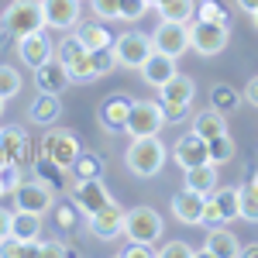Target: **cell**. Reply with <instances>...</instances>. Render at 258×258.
Masks as SVG:
<instances>
[{"label": "cell", "instance_id": "d590c367", "mask_svg": "<svg viewBox=\"0 0 258 258\" xmlns=\"http://www.w3.org/2000/svg\"><path fill=\"white\" fill-rule=\"evenodd\" d=\"M55 224H59L62 234H73V231L83 224V214L73 207V203H62V207H55Z\"/></svg>", "mask_w": 258, "mask_h": 258}, {"label": "cell", "instance_id": "6da1fadb", "mask_svg": "<svg viewBox=\"0 0 258 258\" xmlns=\"http://www.w3.org/2000/svg\"><path fill=\"white\" fill-rule=\"evenodd\" d=\"M124 165L138 179H155L165 165V145L159 135H145V138H131L127 152H124Z\"/></svg>", "mask_w": 258, "mask_h": 258}, {"label": "cell", "instance_id": "11a10c76", "mask_svg": "<svg viewBox=\"0 0 258 258\" xmlns=\"http://www.w3.org/2000/svg\"><path fill=\"white\" fill-rule=\"evenodd\" d=\"M251 18H255V28H258V11H255V14H251Z\"/></svg>", "mask_w": 258, "mask_h": 258}, {"label": "cell", "instance_id": "7dc6e473", "mask_svg": "<svg viewBox=\"0 0 258 258\" xmlns=\"http://www.w3.org/2000/svg\"><path fill=\"white\" fill-rule=\"evenodd\" d=\"M162 114H165V124H182L189 117V107H162Z\"/></svg>", "mask_w": 258, "mask_h": 258}, {"label": "cell", "instance_id": "8d00e7d4", "mask_svg": "<svg viewBox=\"0 0 258 258\" xmlns=\"http://www.w3.org/2000/svg\"><path fill=\"white\" fill-rule=\"evenodd\" d=\"M21 182V165L18 162H0V193H14Z\"/></svg>", "mask_w": 258, "mask_h": 258}, {"label": "cell", "instance_id": "603a6c76", "mask_svg": "<svg viewBox=\"0 0 258 258\" xmlns=\"http://www.w3.org/2000/svg\"><path fill=\"white\" fill-rule=\"evenodd\" d=\"M73 35H76V41H80L86 52H97V48H107V45H114V38H110V31L100 24V21H86V24H76L73 28Z\"/></svg>", "mask_w": 258, "mask_h": 258}, {"label": "cell", "instance_id": "b9f144b4", "mask_svg": "<svg viewBox=\"0 0 258 258\" xmlns=\"http://www.w3.org/2000/svg\"><path fill=\"white\" fill-rule=\"evenodd\" d=\"M197 18L200 21H227V14H224V7H220L217 0H200L197 4Z\"/></svg>", "mask_w": 258, "mask_h": 258}, {"label": "cell", "instance_id": "4316f807", "mask_svg": "<svg viewBox=\"0 0 258 258\" xmlns=\"http://www.w3.org/2000/svg\"><path fill=\"white\" fill-rule=\"evenodd\" d=\"M66 73H69V83H76V86L100 80V69H97V62H93V52H83L80 59H73L69 66H66Z\"/></svg>", "mask_w": 258, "mask_h": 258}, {"label": "cell", "instance_id": "f907efd6", "mask_svg": "<svg viewBox=\"0 0 258 258\" xmlns=\"http://www.w3.org/2000/svg\"><path fill=\"white\" fill-rule=\"evenodd\" d=\"M238 7L244 11V14H255V11H258V0H238Z\"/></svg>", "mask_w": 258, "mask_h": 258}, {"label": "cell", "instance_id": "5b68a950", "mask_svg": "<svg viewBox=\"0 0 258 258\" xmlns=\"http://www.w3.org/2000/svg\"><path fill=\"white\" fill-rule=\"evenodd\" d=\"M165 127V114H162L159 100H135L131 114H127V135L131 138H145V135H159Z\"/></svg>", "mask_w": 258, "mask_h": 258}, {"label": "cell", "instance_id": "ab89813d", "mask_svg": "<svg viewBox=\"0 0 258 258\" xmlns=\"http://www.w3.org/2000/svg\"><path fill=\"white\" fill-rule=\"evenodd\" d=\"M159 258H197V251L186 241H165L159 248Z\"/></svg>", "mask_w": 258, "mask_h": 258}, {"label": "cell", "instance_id": "7402d4cb", "mask_svg": "<svg viewBox=\"0 0 258 258\" xmlns=\"http://www.w3.org/2000/svg\"><path fill=\"white\" fill-rule=\"evenodd\" d=\"M186 172V189H193L200 197H210L214 189L220 186V176H217V165L214 162H203V165H193V169H182Z\"/></svg>", "mask_w": 258, "mask_h": 258}, {"label": "cell", "instance_id": "5bb4252c", "mask_svg": "<svg viewBox=\"0 0 258 258\" xmlns=\"http://www.w3.org/2000/svg\"><path fill=\"white\" fill-rule=\"evenodd\" d=\"M131 103L135 100L127 97V93H114V97H103L100 103V124H103V131L107 135H120L124 127H127V114H131Z\"/></svg>", "mask_w": 258, "mask_h": 258}, {"label": "cell", "instance_id": "cb8c5ba5", "mask_svg": "<svg viewBox=\"0 0 258 258\" xmlns=\"http://www.w3.org/2000/svg\"><path fill=\"white\" fill-rule=\"evenodd\" d=\"M193 131H197L200 138H207V141L220 138V135H227V114L207 107V110H200L197 117H193Z\"/></svg>", "mask_w": 258, "mask_h": 258}, {"label": "cell", "instance_id": "7a4b0ae2", "mask_svg": "<svg viewBox=\"0 0 258 258\" xmlns=\"http://www.w3.org/2000/svg\"><path fill=\"white\" fill-rule=\"evenodd\" d=\"M186 28H189V48H193L197 55H203V59L220 55V52L227 48V41H231L227 21H200V18H193Z\"/></svg>", "mask_w": 258, "mask_h": 258}, {"label": "cell", "instance_id": "52a82bcc", "mask_svg": "<svg viewBox=\"0 0 258 258\" xmlns=\"http://www.w3.org/2000/svg\"><path fill=\"white\" fill-rule=\"evenodd\" d=\"M155 52L152 45V35H141V31H124L114 38V55H117V66L124 69H141V62Z\"/></svg>", "mask_w": 258, "mask_h": 258}, {"label": "cell", "instance_id": "f5cc1de1", "mask_svg": "<svg viewBox=\"0 0 258 258\" xmlns=\"http://www.w3.org/2000/svg\"><path fill=\"white\" fill-rule=\"evenodd\" d=\"M145 4H148V7H155V11H159L162 4H169V0H145Z\"/></svg>", "mask_w": 258, "mask_h": 258}, {"label": "cell", "instance_id": "3957f363", "mask_svg": "<svg viewBox=\"0 0 258 258\" xmlns=\"http://www.w3.org/2000/svg\"><path fill=\"white\" fill-rule=\"evenodd\" d=\"M4 31L24 38V35H35L45 31V14H41V0H14L7 11H4Z\"/></svg>", "mask_w": 258, "mask_h": 258}, {"label": "cell", "instance_id": "9c48e42d", "mask_svg": "<svg viewBox=\"0 0 258 258\" xmlns=\"http://www.w3.org/2000/svg\"><path fill=\"white\" fill-rule=\"evenodd\" d=\"M41 152L55 162L59 169H66V172H69V169H73V162L80 159L83 148H80V141H76V135H73V131H48V135H45V141H41Z\"/></svg>", "mask_w": 258, "mask_h": 258}, {"label": "cell", "instance_id": "ee69618b", "mask_svg": "<svg viewBox=\"0 0 258 258\" xmlns=\"http://www.w3.org/2000/svg\"><path fill=\"white\" fill-rule=\"evenodd\" d=\"M155 255H159V248L155 244H145V241H131L124 248V258H155Z\"/></svg>", "mask_w": 258, "mask_h": 258}, {"label": "cell", "instance_id": "7bdbcfd3", "mask_svg": "<svg viewBox=\"0 0 258 258\" xmlns=\"http://www.w3.org/2000/svg\"><path fill=\"white\" fill-rule=\"evenodd\" d=\"M145 11H148L145 0H120V21H138L145 18Z\"/></svg>", "mask_w": 258, "mask_h": 258}, {"label": "cell", "instance_id": "44dd1931", "mask_svg": "<svg viewBox=\"0 0 258 258\" xmlns=\"http://www.w3.org/2000/svg\"><path fill=\"white\" fill-rule=\"evenodd\" d=\"M35 86H38V93H55V97H59L62 90L73 86V83H69V73H66V66H62L59 59L55 62L48 59L45 66L35 69Z\"/></svg>", "mask_w": 258, "mask_h": 258}, {"label": "cell", "instance_id": "ba28073f", "mask_svg": "<svg viewBox=\"0 0 258 258\" xmlns=\"http://www.w3.org/2000/svg\"><path fill=\"white\" fill-rule=\"evenodd\" d=\"M107 203H114V197L107 193V186H103V179H76V186H73V207L83 214V220L93 217L97 210H103Z\"/></svg>", "mask_w": 258, "mask_h": 258}, {"label": "cell", "instance_id": "7c38bea8", "mask_svg": "<svg viewBox=\"0 0 258 258\" xmlns=\"http://www.w3.org/2000/svg\"><path fill=\"white\" fill-rule=\"evenodd\" d=\"M83 0H41V14H45V28L55 31H73L80 24V7Z\"/></svg>", "mask_w": 258, "mask_h": 258}, {"label": "cell", "instance_id": "c3c4849f", "mask_svg": "<svg viewBox=\"0 0 258 258\" xmlns=\"http://www.w3.org/2000/svg\"><path fill=\"white\" fill-rule=\"evenodd\" d=\"M241 97L258 107V76H251V80H248V86H244V93H241Z\"/></svg>", "mask_w": 258, "mask_h": 258}, {"label": "cell", "instance_id": "d6986e66", "mask_svg": "<svg viewBox=\"0 0 258 258\" xmlns=\"http://www.w3.org/2000/svg\"><path fill=\"white\" fill-rule=\"evenodd\" d=\"M28 148H31V141H28V131L24 127H0V159L4 162H18L24 165L28 159Z\"/></svg>", "mask_w": 258, "mask_h": 258}, {"label": "cell", "instance_id": "484cf974", "mask_svg": "<svg viewBox=\"0 0 258 258\" xmlns=\"http://www.w3.org/2000/svg\"><path fill=\"white\" fill-rule=\"evenodd\" d=\"M62 114V100L55 93H41L31 107H28V120L31 124H55Z\"/></svg>", "mask_w": 258, "mask_h": 258}, {"label": "cell", "instance_id": "ffe728a7", "mask_svg": "<svg viewBox=\"0 0 258 258\" xmlns=\"http://www.w3.org/2000/svg\"><path fill=\"white\" fill-rule=\"evenodd\" d=\"M203 200L200 193H193V189H179V193H172V214H176L179 224H203Z\"/></svg>", "mask_w": 258, "mask_h": 258}, {"label": "cell", "instance_id": "2e32d148", "mask_svg": "<svg viewBox=\"0 0 258 258\" xmlns=\"http://www.w3.org/2000/svg\"><path fill=\"white\" fill-rule=\"evenodd\" d=\"M193 97H197V83L189 76L176 73L169 83L159 86V103L162 107H193Z\"/></svg>", "mask_w": 258, "mask_h": 258}, {"label": "cell", "instance_id": "e575fe53", "mask_svg": "<svg viewBox=\"0 0 258 258\" xmlns=\"http://www.w3.org/2000/svg\"><path fill=\"white\" fill-rule=\"evenodd\" d=\"M21 86H24V80H21V73L14 69V66H4L0 62V97L11 100L21 93Z\"/></svg>", "mask_w": 258, "mask_h": 258}, {"label": "cell", "instance_id": "f1b7e54d", "mask_svg": "<svg viewBox=\"0 0 258 258\" xmlns=\"http://www.w3.org/2000/svg\"><path fill=\"white\" fill-rule=\"evenodd\" d=\"M241 103V93L231 86V83H217L214 90H210V107L220 110V114H231V110H238Z\"/></svg>", "mask_w": 258, "mask_h": 258}, {"label": "cell", "instance_id": "681fc988", "mask_svg": "<svg viewBox=\"0 0 258 258\" xmlns=\"http://www.w3.org/2000/svg\"><path fill=\"white\" fill-rule=\"evenodd\" d=\"M7 234H11V214H7V210H0V241L7 238Z\"/></svg>", "mask_w": 258, "mask_h": 258}, {"label": "cell", "instance_id": "836d02e7", "mask_svg": "<svg viewBox=\"0 0 258 258\" xmlns=\"http://www.w3.org/2000/svg\"><path fill=\"white\" fill-rule=\"evenodd\" d=\"M73 172H76V179H97L103 176V159L93 152H80V159L73 162Z\"/></svg>", "mask_w": 258, "mask_h": 258}, {"label": "cell", "instance_id": "f35d334b", "mask_svg": "<svg viewBox=\"0 0 258 258\" xmlns=\"http://www.w3.org/2000/svg\"><path fill=\"white\" fill-rule=\"evenodd\" d=\"M90 7L100 21H120V0H90Z\"/></svg>", "mask_w": 258, "mask_h": 258}, {"label": "cell", "instance_id": "ac0fdd59", "mask_svg": "<svg viewBox=\"0 0 258 258\" xmlns=\"http://www.w3.org/2000/svg\"><path fill=\"white\" fill-rule=\"evenodd\" d=\"M203 255H210V258H238V255H241L238 234H234V231H227V224L210 227L207 244H203Z\"/></svg>", "mask_w": 258, "mask_h": 258}, {"label": "cell", "instance_id": "db71d44e", "mask_svg": "<svg viewBox=\"0 0 258 258\" xmlns=\"http://www.w3.org/2000/svg\"><path fill=\"white\" fill-rule=\"evenodd\" d=\"M4 103H7V100H4V97H0V114H4Z\"/></svg>", "mask_w": 258, "mask_h": 258}, {"label": "cell", "instance_id": "8fae6325", "mask_svg": "<svg viewBox=\"0 0 258 258\" xmlns=\"http://www.w3.org/2000/svg\"><path fill=\"white\" fill-rule=\"evenodd\" d=\"M86 231L97 241H114L124 234V210L117 203H107L103 210H97L93 217H86Z\"/></svg>", "mask_w": 258, "mask_h": 258}, {"label": "cell", "instance_id": "83f0119b", "mask_svg": "<svg viewBox=\"0 0 258 258\" xmlns=\"http://www.w3.org/2000/svg\"><path fill=\"white\" fill-rule=\"evenodd\" d=\"M238 207H241V220L258 224V172L244 186H238Z\"/></svg>", "mask_w": 258, "mask_h": 258}, {"label": "cell", "instance_id": "f6af8a7d", "mask_svg": "<svg viewBox=\"0 0 258 258\" xmlns=\"http://www.w3.org/2000/svg\"><path fill=\"white\" fill-rule=\"evenodd\" d=\"M203 224H207V227H217V224H227V220H224V214H220V207H217V203H214L210 197L203 200Z\"/></svg>", "mask_w": 258, "mask_h": 258}, {"label": "cell", "instance_id": "e0dca14e", "mask_svg": "<svg viewBox=\"0 0 258 258\" xmlns=\"http://www.w3.org/2000/svg\"><path fill=\"white\" fill-rule=\"evenodd\" d=\"M138 73H141V80L148 83V86H155V90H159L162 83H169L179 69H176V59H172V55H165V52H159V48H155L148 59L141 62Z\"/></svg>", "mask_w": 258, "mask_h": 258}, {"label": "cell", "instance_id": "60d3db41", "mask_svg": "<svg viewBox=\"0 0 258 258\" xmlns=\"http://www.w3.org/2000/svg\"><path fill=\"white\" fill-rule=\"evenodd\" d=\"M93 62H97L100 76L114 73V69H117V55H114V45H107V48H97V52H93Z\"/></svg>", "mask_w": 258, "mask_h": 258}, {"label": "cell", "instance_id": "f546056e", "mask_svg": "<svg viewBox=\"0 0 258 258\" xmlns=\"http://www.w3.org/2000/svg\"><path fill=\"white\" fill-rule=\"evenodd\" d=\"M210 200L220 207V214H224V220H238L241 217V207H238V186H217L214 193H210Z\"/></svg>", "mask_w": 258, "mask_h": 258}, {"label": "cell", "instance_id": "9a60e30c", "mask_svg": "<svg viewBox=\"0 0 258 258\" xmlns=\"http://www.w3.org/2000/svg\"><path fill=\"white\" fill-rule=\"evenodd\" d=\"M55 55V45H52V38L45 35V31H35V35H24V38H18V59L28 66V69H38V66H45V62Z\"/></svg>", "mask_w": 258, "mask_h": 258}, {"label": "cell", "instance_id": "1f68e13d", "mask_svg": "<svg viewBox=\"0 0 258 258\" xmlns=\"http://www.w3.org/2000/svg\"><path fill=\"white\" fill-rule=\"evenodd\" d=\"M38 241H41V238H38ZM38 241H24V238L7 234V238L0 241V255H4V258H28V255H38Z\"/></svg>", "mask_w": 258, "mask_h": 258}, {"label": "cell", "instance_id": "bcb514c9", "mask_svg": "<svg viewBox=\"0 0 258 258\" xmlns=\"http://www.w3.org/2000/svg\"><path fill=\"white\" fill-rule=\"evenodd\" d=\"M38 255H48V258H59V255H69V248L62 241H38Z\"/></svg>", "mask_w": 258, "mask_h": 258}, {"label": "cell", "instance_id": "d6a6232c", "mask_svg": "<svg viewBox=\"0 0 258 258\" xmlns=\"http://www.w3.org/2000/svg\"><path fill=\"white\" fill-rule=\"evenodd\" d=\"M207 148H210V162H214V165H224V162H231L238 155V145H234L231 135H220V138L207 141Z\"/></svg>", "mask_w": 258, "mask_h": 258}, {"label": "cell", "instance_id": "816d5d0a", "mask_svg": "<svg viewBox=\"0 0 258 258\" xmlns=\"http://www.w3.org/2000/svg\"><path fill=\"white\" fill-rule=\"evenodd\" d=\"M241 255H244V258H258V244H248V248H241Z\"/></svg>", "mask_w": 258, "mask_h": 258}, {"label": "cell", "instance_id": "277c9868", "mask_svg": "<svg viewBox=\"0 0 258 258\" xmlns=\"http://www.w3.org/2000/svg\"><path fill=\"white\" fill-rule=\"evenodd\" d=\"M165 234V224H162L159 210L152 207H135V210H124V238L127 241H145V244H155Z\"/></svg>", "mask_w": 258, "mask_h": 258}, {"label": "cell", "instance_id": "4fadbf2b", "mask_svg": "<svg viewBox=\"0 0 258 258\" xmlns=\"http://www.w3.org/2000/svg\"><path fill=\"white\" fill-rule=\"evenodd\" d=\"M172 159L179 162V169H193V165H203V162H210L207 138H200L197 131H186V135H179L176 145H172Z\"/></svg>", "mask_w": 258, "mask_h": 258}, {"label": "cell", "instance_id": "30bf717a", "mask_svg": "<svg viewBox=\"0 0 258 258\" xmlns=\"http://www.w3.org/2000/svg\"><path fill=\"white\" fill-rule=\"evenodd\" d=\"M152 45L165 55L179 59L182 52H189V28L179 21H159V28L152 31Z\"/></svg>", "mask_w": 258, "mask_h": 258}, {"label": "cell", "instance_id": "8992f818", "mask_svg": "<svg viewBox=\"0 0 258 258\" xmlns=\"http://www.w3.org/2000/svg\"><path fill=\"white\" fill-rule=\"evenodd\" d=\"M14 207L18 210H31V214H48L55 207V189L45 179H21L14 189Z\"/></svg>", "mask_w": 258, "mask_h": 258}, {"label": "cell", "instance_id": "d4e9b609", "mask_svg": "<svg viewBox=\"0 0 258 258\" xmlns=\"http://www.w3.org/2000/svg\"><path fill=\"white\" fill-rule=\"evenodd\" d=\"M11 234L24 241H38L41 238V214H31V210H11Z\"/></svg>", "mask_w": 258, "mask_h": 258}, {"label": "cell", "instance_id": "4dcf8cb0", "mask_svg": "<svg viewBox=\"0 0 258 258\" xmlns=\"http://www.w3.org/2000/svg\"><path fill=\"white\" fill-rule=\"evenodd\" d=\"M162 21H179V24H189L197 18V0H169L159 7Z\"/></svg>", "mask_w": 258, "mask_h": 258}, {"label": "cell", "instance_id": "74e56055", "mask_svg": "<svg viewBox=\"0 0 258 258\" xmlns=\"http://www.w3.org/2000/svg\"><path fill=\"white\" fill-rule=\"evenodd\" d=\"M35 172H38V179H45V182H59V176L66 172V169H59L55 162L48 159L45 152H41L38 159H35Z\"/></svg>", "mask_w": 258, "mask_h": 258}]
</instances>
